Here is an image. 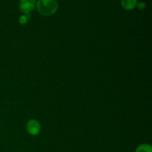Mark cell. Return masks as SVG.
I'll return each mask as SVG.
<instances>
[{
  "mask_svg": "<svg viewBox=\"0 0 152 152\" xmlns=\"http://www.w3.org/2000/svg\"><path fill=\"white\" fill-rule=\"evenodd\" d=\"M30 18H31V14H30V13H24L22 16H21L20 17H19V23H20L21 25H25V24H26L27 22H28Z\"/></svg>",
  "mask_w": 152,
  "mask_h": 152,
  "instance_id": "6",
  "label": "cell"
},
{
  "mask_svg": "<svg viewBox=\"0 0 152 152\" xmlns=\"http://www.w3.org/2000/svg\"><path fill=\"white\" fill-rule=\"evenodd\" d=\"M145 4L143 2V1H140V2L137 3V5L136 7H137L138 9L140 10H143V9L145 8Z\"/></svg>",
  "mask_w": 152,
  "mask_h": 152,
  "instance_id": "7",
  "label": "cell"
},
{
  "mask_svg": "<svg viewBox=\"0 0 152 152\" xmlns=\"http://www.w3.org/2000/svg\"><path fill=\"white\" fill-rule=\"evenodd\" d=\"M36 7L40 14L50 16L57 11L59 4L56 0H38L36 3Z\"/></svg>",
  "mask_w": 152,
  "mask_h": 152,
  "instance_id": "1",
  "label": "cell"
},
{
  "mask_svg": "<svg viewBox=\"0 0 152 152\" xmlns=\"http://www.w3.org/2000/svg\"><path fill=\"white\" fill-rule=\"evenodd\" d=\"M135 152H152V147L149 144H141L137 148Z\"/></svg>",
  "mask_w": 152,
  "mask_h": 152,
  "instance_id": "5",
  "label": "cell"
},
{
  "mask_svg": "<svg viewBox=\"0 0 152 152\" xmlns=\"http://www.w3.org/2000/svg\"><path fill=\"white\" fill-rule=\"evenodd\" d=\"M36 0H19V10L23 13H30L36 7Z\"/></svg>",
  "mask_w": 152,
  "mask_h": 152,
  "instance_id": "3",
  "label": "cell"
},
{
  "mask_svg": "<svg viewBox=\"0 0 152 152\" xmlns=\"http://www.w3.org/2000/svg\"><path fill=\"white\" fill-rule=\"evenodd\" d=\"M137 0H121V5L126 10H133L136 7Z\"/></svg>",
  "mask_w": 152,
  "mask_h": 152,
  "instance_id": "4",
  "label": "cell"
},
{
  "mask_svg": "<svg viewBox=\"0 0 152 152\" xmlns=\"http://www.w3.org/2000/svg\"><path fill=\"white\" fill-rule=\"evenodd\" d=\"M26 129L29 134L32 135V136H37L40 133L41 125L39 123L38 120L32 119L27 123Z\"/></svg>",
  "mask_w": 152,
  "mask_h": 152,
  "instance_id": "2",
  "label": "cell"
}]
</instances>
